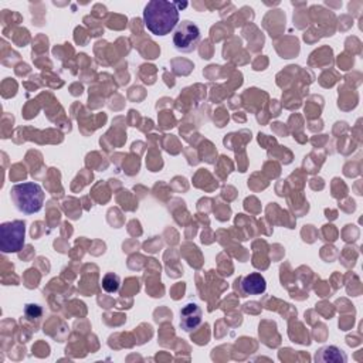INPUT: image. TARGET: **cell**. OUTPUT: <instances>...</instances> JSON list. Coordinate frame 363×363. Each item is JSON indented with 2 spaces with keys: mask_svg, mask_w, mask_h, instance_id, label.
I'll use <instances>...</instances> for the list:
<instances>
[{
  "mask_svg": "<svg viewBox=\"0 0 363 363\" xmlns=\"http://www.w3.org/2000/svg\"><path fill=\"white\" fill-rule=\"evenodd\" d=\"M101 286H102L104 291L112 294V293H116V291L119 290L121 279H119V277H118L116 274H114V272H108V274L104 275V278H102V284H101Z\"/></svg>",
  "mask_w": 363,
  "mask_h": 363,
  "instance_id": "8",
  "label": "cell"
},
{
  "mask_svg": "<svg viewBox=\"0 0 363 363\" xmlns=\"http://www.w3.org/2000/svg\"><path fill=\"white\" fill-rule=\"evenodd\" d=\"M241 290L247 295H260L267 290L265 278L258 272H252L241 281Z\"/></svg>",
  "mask_w": 363,
  "mask_h": 363,
  "instance_id": "6",
  "label": "cell"
},
{
  "mask_svg": "<svg viewBox=\"0 0 363 363\" xmlns=\"http://www.w3.org/2000/svg\"><path fill=\"white\" fill-rule=\"evenodd\" d=\"M203 319V314L197 304L189 302L180 309V328L185 332H193L197 330Z\"/></svg>",
  "mask_w": 363,
  "mask_h": 363,
  "instance_id": "5",
  "label": "cell"
},
{
  "mask_svg": "<svg viewBox=\"0 0 363 363\" xmlns=\"http://www.w3.org/2000/svg\"><path fill=\"white\" fill-rule=\"evenodd\" d=\"M200 40V29L189 22L183 20L182 23L178 24L175 34H173V45L175 49L182 52V53H192Z\"/></svg>",
  "mask_w": 363,
  "mask_h": 363,
  "instance_id": "4",
  "label": "cell"
},
{
  "mask_svg": "<svg viewBox=\"0 0 363 363\" xmlns=\"http://www.w3.org/2000/svg\"><path fill=\"white\" fill-rule=\"evenodd\" d=\"M314 360L316 363H346L348 362V356L346 353L337 348V346H324L320 348L316 353Z\"/></svg>",
  "mask_w": 363,
  "mask_h": 363,
  "instance_id": "7",
  "label": "cell"
},
{
  "mask_svg": "<svg viewBox=\"0 0 363 363\" xmlns=\"http://www.w3.org/2000/svg\"><path fill=\"white\" fill-rule=\"evenodd\" d=\"M10 199L20 213L34 215L43 208L45 192L42 186L34 182L17 183L10 189Z\"/></svg>",
  "mask_w": 363,
  "mask_h": 363,
  "instance_id": "2",
  "label": "cell"
},
{
  "mask_svg": "<svg viewBox=\"0 0 363 363\" xmlns=\"http://www.w3.org/2000/svg\"><path fill=\"white\" fill-rule=\"evenodd\" d=\"M144 23L153 36H167L179 24L178 3L150 0L144 9Z\"/></svg>",
  "mask_w": 363,
  "mask_h": 363,
  "instance_id": "1",
  "label": "cell"
},
{
  "mask_svg": "<svg viewBox=\"0 0 363 363\" xmlns=\"http://www.w3.org/2000/svg\"><path fill=\"white\" fill-rule=\"evenodd\" d=\"M26 224L22 220L0 224V250L5 254L19 253L24 247Z\"/></svg>",
  "mask_w": 363,
  "mask_h": 363,
  "instance_id": "3",
  "label": "cell"
}]
</instances>
